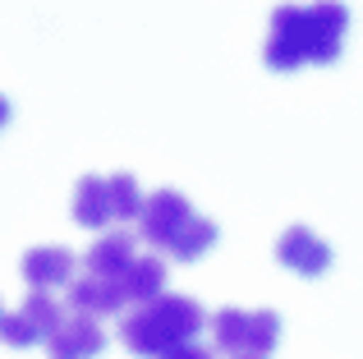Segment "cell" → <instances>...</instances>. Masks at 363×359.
I'll use <instances>...</instances> for the list:
<instances>
[{
    "label": "cell",
    "mask_w": 363,
    "mask_h": 359,
    "mask_svg": "<svg viewBox=\"0 0 363 359\" xmlns=\"http://www.w3.org/2000/svg\"><path fill=\"white\" fill-rule=\"evenodd\" d=\"M212 350L244 359V355H272L281 336V318L272 309H216L212 314Z\"/></svg>",
    "instance_id": "5b68a950"
},
{
    "label": "cell",
    "mask_w": 363,
    "mask_h": 359,
    "mask_svg": "<svg viewBox=\"0 0 363 359\" xmlns=\"http://www.w3.org/2000/svg\"><path fill=\"white\" fill-rule=\"evenodd\" d=\"M124 295L129 304H152V299L166 295V263L152 258V253H138L133 267L124 272Z\"/></svg>",
    "instance_id": "7c38bea8"
},
{
    "label": "cell",
    "mask_w": 363,
    "mask_h": 359,
    "mask_svg": "<svg viewBox=\"0 0 363 359\" xmlns=\"http://www.w3.org/2000/svg\"><path fill=\"white\" fill-rule=\"evenodd\" d=\"M345 28H350V9L340 0L276 5L262 42V60L276 74L303 70V65H331L345 46Z\"/></svg>",
    "instance_id": "6da1fadb"
},
{
    "label": "cell",
    "mask_w": 363,
    "mask_h": 359,
    "mask_svg": "<svg viewBox=\"0 0 363 359\" xmlns=\"http://www.w3.org/2000/svg\"><path fill=\"white\" fill-rule=\"evenodd\" d=\"M143 203L147 198L138 194V180L129 171H116V175H83L74 184V221L83 231H97V226H111V221H138Z\"/></svg>",
    "instance_id": "277c9868"
},
{
    "label": "cell",
    "mask_w": 363,
    "mask_h": 359,
    "mask_svg": "<svg viewBox=\"0 0 363 359\" xmlns=\"http://www.w3.org/2000/svg\"><path fill=\"white\" fill-rule=\"evenodd\" d=\"M18 272H23V281L33 290L69 286V281H74V249H65V244H37V249L23 253Z\"/></svg>",
    "instance_id": "9c48e42d"
},
{
    "label": "cell",
    "mask_w": 363,
    "mask_h": 359,
    "mask_svg": "<svg viewBox=\"0 0 363 359\" xmlns=\"http://www.w3.org/2000/svg\"><path fill=\"white\" fill-rule=\"evenodd\" d=\"M203 323H212V318H203V304H198V299L170 295L166 290L161 299L133 304L129 314H124L120 341L143 359H161V355H170V350H179V346L194 341V336L203 332Z\"/></svg>",
    "instance_id": "7a4b0ae2"
},
{
    "label": "cell",
    "mask_w": 363,
    "mask_h": 359,
    "mask_svg": "<svg viewBox=\"0 0 363 359\" xmlns=\"http://www.w3.org/2000/svg\"><path fill=\"white\" fill-rule=\"evenodd\" d=\"M133 235L129 231H106L97 244L88 249V258H83V272H97V277H111L124 286V272L133 267Z\"/></svg>",
    "instance_id": "8fae6325"
},
{
    "label": "cell",
    "mask_w": 363,
    "mask_h": 359,
    "mask_svg": "<svg viewBox=\"0 0 363 359\" xmlns=\"http://www.w3.org/2000/svg\"><path fill=\"white\" fill-rule=\"evenodd\" d=\"M161 359H216V355H212V350H203V346H194V341H189V346H179V350L161 355Z\"/></svg>",
    "instance_id": "4fadbf2b"
},
{
    "label": "cell",
    "mask_w": 363,
    "mask_h": 359,
    "mask_svg": "<svg viewBox=\"0 0 363 359\" xmlns=\"http://www.w3.org/2000/svg\"><path fill=\"white\" fill-rule=\"evenodd\" d=\"M244 359H262V355H244Z\"/></svg>",
    "instance_id": "5bb4252c"
},
{
    "label": "cell",
    "mask_w": 363,
    "mask_h": 359,
    "mask_svg": "<svg viewBox=\"0 0 363 359\" xmlns=\"http://www.w3.org/2000/svg\"><path fill=\"white\" fill-rule=\"evenodd\" d=\"M101 346H106V332L97 327V318L69 314L60 323V332L46 341V355L51 359H92V355H101Z\"/></svg>",
    "instance_id": "ba28073f"
},
{
    "label": "cell",
    "mask_w": 363,
    "mask_h": 359,
    "mask_svg": "<svg viewBox=\"0 0 363 359\" xmlns=\"http://www.w3.org/2000/svg\"><path fill=\"white\" fill-rule=\"evenodd\" d=\"M276 263L299 272V277H322V272L331 267V249L308 226H290V231H281V240H276Z\"/></svg>",
    "instance_id": "52a82bcc"
},
{
    "label": "cell",
    "mask_w": 363,
    "mask_h": 359,
    "mask_svg": "<svg viewBox=\"0 0 363 359\" xmlns=\"http://www.w3.org/2000/svg\"><path fill=\"white\" fill-rule=\"evenodd\" d=\"M65 318H69V314H65V309L55 304L46 290H33V295H28L18 309H9V314H5V341H9V346L51 341V336L60 332Z\"/></svg>",
    "instance_id": "8992f818"
},
{
    "label": "cell",
    "mask_w": 363,
    "mask_h": 359,
    "mask_svg": "<svg viewBox=\"0 0 363 359\" xmlns=\"http://www.w3.org/2000/svg\"><path fill=\"white\" fill-rule=\"evenodd\" d=\"M138 235L157 249H166L175 263H194L198 253L216 244V221L198 216L179 189H157V194H147L138 212Z\"/></svg>",
    "instance_id": "3957f363"
},
{
    "label": "cell",
    "mask_w": 363,
    "mask_h": 359,
    "mask_svg": "<svg viewBox=\"0 0 363 359\" xmlns=\"http://www.w3.org/2000/svg\"><path fill=\"white\" fill-rule=\"evenodd\" d=\"M124 286L111 277H97V272H83V277L69 281V309L74 314H92V318H106L124 309Z\"/></svg>",
    "instance_id": "30bf717a"
}]
</instances>
